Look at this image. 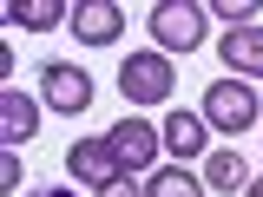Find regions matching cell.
I'll return each mask as SVG.
<instances>
[{
	"mask_svg": "<svg viewBox=\"0 0 263 197\" xmlns=\"http://www.w3.org/2000/svg\"><path fill=\"white\" fill-rule=\"evenodd\" d=\"M99 197H145V191H132V178H119V184H105Z\"/></svg>",
	"mask_w": 263,
	"mask_h": 197,
	"instance_id": "16",
	"label": "cell"
},
{
	"mask_svg": "<svg viewBox=\"0 0 263 197\" xmlns=\"http://www.w3.org/2000/svg\"><path fill=\"white\" fill-rule=\"evenodd\" d=\"M105 138H112L119 164H132V171H152V158H158V145H164V131H152L145 119H125V125L105 131Z\"/></svg>",
	"mask_w": 263,
	"mask_h": 197,
	"instance_id": "6",
	"label": "cell"
},
{
	"mask_svg": "<svg viewBox=\"0 0 263 197\" xmlns=\"http://www.w3.org/2000/svg\"><path fill=\"white\" fill-rule=\"evenodd\" d=\"M145 197H204V178H191L184 164H164V171H152Z\"/></svg>",
	"mask_w": 263,
	"mask_h": 197,
	"instance_id": "12",
	"label": "cell"
},
{
	"mask_svg": "<svg viewBox=\"0 0 263 197\" xmlns=\"http://www.w3.org/2000/svg\"><path fill=\"white\" fill-rule=\"evenodd\" d=\"M217 13H224L230 27H257V7L250 0H217Z\"/></svg>",
	"mask_w": 263,
	"mask_h": 197,
	"instance_id": "14",
	"label": "cell"
},
{
	"mask_svg": "<svg viewBox=\"0 0 263 197\" xmlns=\"http://www.w3.org/2000/svg\"><path fill=\"white\" fill-rule=\"evenodd\" d=\"M66 171H72L79 184H92V191L119 184V151H112V138H79V145L66 151Z\"/></svg>",
	"mask_w": 263,
	"mask_h": 197,
	"instance_id": "5",
	"label": "cell"
},
{
	"mask_svg": "<svg viewBox=\"0 0 263 197\" xmlns=\"http://www.w3.org/2000/svg\"><path fill=\"white\" fill-rule=\"evenodd\" d=\"M40 86H46V105H53V112H72V119H79V112L92 105V79H86L79 66H66V60L40 66Z\"/></svg>",
	"mask_w": 263,
	"mask_h": 197,
	"instance_id": "4",
	"label": "cell"
},
{
	"mask_svg": "<svg viewBox=\"0 0 263 197\" xmlns=\"http://www.w3.org/2000/svg\"><path fill=\"white\" fill-rule=\"evenodd\" d=\"M217 53H224L230 79H263V27H230L217 40Z\"/></svg>",
	"mask_w": 263,
	"mask_h": 197,
	"instance_id": "7",
	"label": "cell"
},
{
	"mask_svg": "<svg viewBox=\"0 0 263 197\" xmlns=\"http://www.w3.org/2000/svg\"><path fill=\"white\" fill-rule=\"evenodd\" d=\"M7 20L27 27V33H46V27L66 20V7H60V0H20V7H7Z\"/></svg>",
	"mask_w": 263,
	"mask_h": 197,
	"instance_id": "13",
	"label": "cell"
},
{
	"mask_svg": "<svg viewBox=\"0 0 263 197\" xmlns=\"http://www.w3.org/2000/svg\"><path fill=\"white\" fill-rule=\"evenodd\" d=\"M33 125H40V105H33L20 86H7V92H0V138H7V145H27Z\"/></svg>",
	"mask_w": 263,
	"mask_h": 197,
	"instance_id": "9",
	"label": "cell"
},
{
	"mask_svg": "<svg viewBox=\"0 0 263 197\" xmlns=\"http://www.w3.org/2000/svg\"><path fill=\"white\" fill-rule=\"evenodd\" d=\"M257 112H263V105H257V92H250V86H237V79H217V86L204 92V125L230 131V138L257 125Z\"/></svg>",
	"mask_w": 263,
	"mask_h": 197,
	"instance_id": "1",
	"label": "cell"
},
{
	"mask_svg": "<svg viewBox=\"0 0 263 197\" xmlns=\"http://www.w3.org/2000/svg\"><path fill=\"white\" fill-rule=\"evenodd\" d=\"M27 197H79V191H27Z\"/></svg>",
	"mask_w": 263,
	"mask_h": 197,
	"instance_id": "17",
	"label": "cell"
},
{
	"mask_svg": "<svg viewBox=\"0 0 263 197\" xmlns=\"http://www.w3.org/2000/svg\"><path fill=\"white\" fill-rule=\"evenodd\" d=\"M72 33H79L86 46H112V40L125 33V13H119L112 0H79V7H72Z\"/></svg>",
	"mask_w": 263,
	"mask_h": 197,
	"instance_id": "8",
	"label": "cell"
},
{
	"mask_svg": "<svg viewBox=\"0 0 263 197\" xmlns=\"http://www.w3.org/2000/svg\"><path fill=\"white\" fill-rule=\"evenodd\" d=\"M119 92H125L132 105L171 98V60H164V53H132V60L119 66Z\"/></svg>",
	"mask_w": 263,
	"mask_h": 197,
	"instance_id": "3",
	"label": "cell"
},
{
	"mask_svg": "<svg viewBox=\"0 0 263 197\" xmlns=\"http://www.w3.org/2000/svg\"><path fill=\"white\" fill-rule=\"evenodd\" d=\"M243 197H263V178H250V191H243Z\"/></svg>",
	"mask_w": 263,
	"mask_h": 197,
	"instance_id": "18",
	"label": "cell"
},
{
	"mask_svg": "<svg viewBox=\"0 0 263 197\" xmlns=\"http://www.w3.org/2000/svg\"><path fill=\"white\" fill-rule=\"evenodd\" d=\"M0 184H7V191H20V158H13V151L0 158Z\"/></svg>",
	"mask_w": 263,
	"mask_h": 197,
	"instance_id": "15",
	"label": "cell"
},
{
	"mask_svg": "<svg viewBox=\"0 0 263 197\" xmlns=\"http://www.w3.org/2000/svg\"><path fill=\"white\" fill-rule=\"evenodd\" d=\"M204 184H211V191H250V164L237 158V151H211Z\"/></svg>",
	"mask_w": 263,
	"mask_h": 197,
	"instance_id": "11",
	"label": "cell"
},
{
	"mask_svg": "<svg viewBox=\"0 0 263 197\" xmlns=\"http://www.w3.org/2000/svg\"><path fill=\"white\" fill-rule=\"evenodd\" d=\"M204 131H211V125H204V112H171V119H164V145H171L178 158H197V151L211 145Z\"/></svg>",
	"mask_w": 263,
	"mask_h": 197,
	"instance_id": "10",
	"label": "cell"
},
{
	"mask_svg": "<svg viewBox=\"0 0 263 197\" xmlns=\"http://www.w3.org/2000/svg\"><path fill=\"white\" fill-rule=\"evenodd\" d=\"M152 40H158L164 53H191L197 40H204V7H191V0H158L152 7Z\"/></svg>",
	"mask_w": 263,
	"mask_h": 197,
	"instance_id": "2",
	"label": "cell"
}]
</instances>
